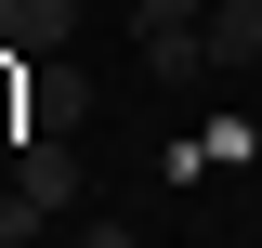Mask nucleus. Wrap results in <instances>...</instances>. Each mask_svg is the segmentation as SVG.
<instances>
[{"label":"nucleus","instance_id":"8","mask_svg":"<svg viewBox=\"0 0 262 248\" xmlns=\"http://www.w3.org/2000/svg\"><path fill=\"white\" fill-rule=\"evenodd\" d=\"M66 248H131V222H79V235H66Z\"/></svg>","mask_w":262,"mask_h":248},{"label":"nucleus","instance_id":"1","mask_svg":"<svg viewBox=\"0 0 262 248\" xmlns=\"http://www.w3.org/2000/svg\"><path fill=\"white\" fill-rule=\"evenodd\" d=\"M92 118V79L66 53H27V79H13V131H79Z\"/></svg>","mask_w":262,"mask_h":248},{"label":"nucleus","instance_id":"7","mask_svg":"<svg viewBox=\"0 0 262 248\" xmlns=\"http://www.w3.org/2000/svg\"><path fill=\"white\" fill-rule=\"evenodd\" d=\"M210 0H131V27H196Z\"/></svg>","mask_w":262,"mask_h":248},{"label":"nucleus","instance_id":"4","mask_svg":"<svg viewBox=\"0 0 262 248\" xmlns=\"http://www.w3.org/2000/svg\"><path fill=\"white\" fill-rule=\"evenodd\" d=\"M79 39V0H0V53H53Z\"/></svg>","mask_w":262,"mask_h":248},{"label":"nucleus","instance_id":"3","mask_svg":"<svg viewBox=\"0 0 262 248\" xmlns=\"http://www.w3.org/2000/svg\"><path fill=\"white\" fill-rule=\"evenodd\" d=\"M196 65H262V0H210L196 13Z\"/></svg>","mask_w":262,"mask_h":248},{"label":"nucleus","instance_id":"5","mask_svg":"<svg viewBox=\"0 0 262 248\" xmlns=\"http://www.w3.org/2000/svg\"><path fill=\"white\" fill-rule=\"evenodd\" d=\"M0 248H53V209H39V196H27V183L0 196Z\"/></svg>","mask_w":262,"mask_h":248},{"label":"nucleus","instance_id":"2","mask_svg":"<svg viewBox=\"0 0 262 248\" xmlns=\"http://www.w3.org/2000/svg\"><path fill=\"white\" fill-rule=\"evenodd\" d=\"M13 183L66 222V209H79V144H66V131H13Z\"/></svg>","mask_w":262,"mask_h":248},{"label":"nucleus","instance_id":"6","mask_svg":"<svg viewBox=\"0 0 262 248\" xmlns=\"http://www.w3.org/2000/svg\"><path fill=\"white\" fill-rule=\"evenodd\" d=\"M144 39V65H158V79H196V27H131Z\"/></svg>","mask_w":262,"mask_h":248}]
</instances>
